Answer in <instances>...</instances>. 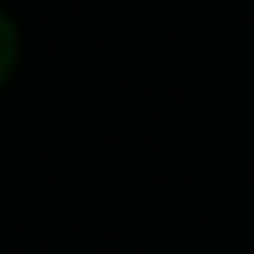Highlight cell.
<instances>
[{
	"label": "cell",
	"instance_id": "1",
	"mask_svg": "<svg viewBox=\"0 0 254 254\" xmlns=\"http://www.w3.org/2000/svg\"><path fill=\"white\" fill-rule=\"evenodd\" d=\"M12 67H16V28H12V20L0 12V87H4V79L12 75Z\"/></svg>",
	"mask_w": 254,
	"mask_h": 254
}]
</instances>
